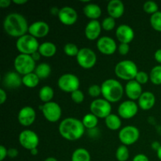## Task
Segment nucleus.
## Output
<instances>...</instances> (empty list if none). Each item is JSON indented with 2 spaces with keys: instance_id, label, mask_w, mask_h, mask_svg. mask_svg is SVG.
Segmentation results:
<instances>
[{
  "instance_id": "39",
  "label": "nucleus",
  "mask_w": 161,
  "mask_h": 161,
  "mask_svg": "<svg viewBox=\"0 0 161 161\" xmlns=\"http://www.w3.org/2000/svg\"><path fill=\"white\" fill-rule=\"evenodd\" d=\"M88 94L92 97H97L102 94V87L97 84H93L88 88Z\"/></svg>"
},
{
  "instance_id": "16",
  "label": "nucleus",
  "mask_w": 161,
  "mask_h": 161,
  "mask_svg": "<svg viewBox=\"0 0 161 161\" xmlns=\"http://www.w3.org/2000/svg\"><path fill=\"white\" fill-rule=\"evenodd\" d=\"M58 19L63 25L71 26L73 25L78 19L76 10L70 6H64L61 8L58 14Z\"/></svg>"
},
{
  "instance_id": "46",
  "label": "nucleus",
  "mask_w": 161,
  "mask_h": 161,
  "mask_svg": "<svg viewBox=\"0 0 161 161\" xmlns=\"http://www.w3.org/2000/svg\"><path fill=\"white\" fill-rule=\"evenodd\" d=\"M154 58H155L157 62L161 64V49H158L157 50H156L155 53H154Z\"/></svg>"
},
{
  "instance_id": "36",
  "label": "nucleus",
  "mask_w": 161,
  "mask_h": 161,
  "mask_svg": "<svg viewBox=\"0 0 161 161\" xmlns=\"http://www.w3.org/2000/svg\"><path fill=\"white\" fill-rule=\"evenodd\" d=\"M143 10L148 14H156L159 11V6L157 3H156L153 1H147L143 4Z\"/></svg>"
},
{
  "instance_id": "32",
  "label": "nucleus",
  "mask_w": 161,
  "mask_h": 161,
  "mask_svg": "<svg viewBox=\"0 0 161 161\" xmlns=\"http://www.w3.org/2000/svg\"><path fill=\"white\" fill-rule=\"evenodd\" d=\"M149 80L154 85H161V64L154 66L151 69Z\"/></svg>"
},
{
  "instance_id": "27",
  "label": "nucleus",
  "mask_w": 161,
  "mask_h": 161,
  "mask_svg": "<svg viewBox=\"0 0 161 161\" xmlns=\"http://www.w3.org/2000/svg\"><path fill=\"white\" fill-rule=\"evenodd\" d=\"M34 72L40 80L47 79L51 73V67L47 63H40L36 65Z\"/></svg>"
},
{
  "instance_id": "28",
  "label": "nucleus",
  "mask_w": 161,
  "mask_h": 161,
  "mask_svg": "<svg viewBox=\"0 0 161 161\" xmlns=\"http://www.w3.org/2000/svg\"><path fill=\"white\" fill-rule=\"evenodd\" d=\"M91 154L87 149L78 148L72 153L71 161H91Z\"/></svg>"
},
{
  "instance_id": "49",
  "label": "nucleus",
  "mask_w": 161,
  "mask_h": 161,
  "mask_svg": "<svg viewBox=\"0 0 161 161\" xmlns=\"http://www.w3.org/2000/svg\"><path fill=\"white\" fill-rule=\"evenodd\" d=\"M31 58H33V60H34V61H36V62L37 61H39V60L40 59V58H41V54H40V53H39V51L35 52V53H32V54H31Z\"/></svg>"
},
{
  "instance_id": "50",
  "label": "nucleus",
  "mask_w": 161,
  "mask_h": 161,
  "mask_svg": "<svg viewBox=\"0 0 161 161\" xmlns=\"http://www.w3.org/2000/svg\"><path fill=\"white\" fill-rule=\"evenodd\" d=\"M12 3L16 5H19V6H20V5H24L25 4V3H28V0H13Z\"/></svg>"
},
{
  "instance_id": "41",
  "label": "nucleus",
  "mask_w": 161,
  "mask_h": 161,
  "mask_svg": "<svg viewBox=\"0 0 161 161\" xmlns=\"http://www.w3.org/2000/svg\"><path fill=\"white\" fill-rule=\"evenodd\" d=\"M117 51L120 55L125 56V55H127V53H129V51H130V46H129V44L120 43L119 45V47H118Z\"/></svg>"
},
{
  "instance_id": "21",
  "label": "nucleus",
  "mask_w": 161,
  "mask_h": 161,
  "mask_svg": "<svg viewBox=\"0 0 161 161\" xmlns=\"http://www.w3.org/2000/svg\"><path fill=\"white\" fill-rule=\"evenodd\" d=\"M125 6L124 3L120 0H111L107 6V12L109 17L114 19H118L122 17L124 14Z\"/></svg>"
},
{
  "instance_id": "45",
  "label": "nucleus",
  "mask_w": 161,
  "mask_h": 161,
  "mask_svg": "<svg viewBox=\"0 0 161 161\" xmlns=\"http://www.w3.org/2000/svg\"><path fill=\"white\" fill-rule=\"evenodd\" d=\"M6 99H7V95H6V92L3 89H0V104L3 105L6 102Z\"/></svg>"
},
{
  "instance_id": "23",
  "label": "nucleus",
  "mask_w": 161,
  "mask_h": 161,
  "mask_svg": "<svg viewBox=\"0 0 161 161\" xmlns=\"http://www.w3.org/2000/svg\"><path fill=\"white\" fill-rule=\"evenodd\" d=\"M3 84L9 89H17L22 84V77L17 72H9L3 77Z\"/></svg>"
},
{
  "instance_id": "2",
  "label": "nucleus",
  "mask_w": 161,
  "mask_h": 161,
  "mask_svg": "<svg viewBox=\"0 0 161 161\" xmlns=\"http://www.w3.org/2000/svg\"><path fill=\"white\" fill-rule=\"evenodd\" d=\"M85 129L82 120L74 117L65 118L60 123L58 127L61 136L71 142L80 139L84 135Z\"/></svg>"
},
{
  "instance_id": "53",
  "label": "nucleus",
  "mask_w": 161,
  "mask_h": 161,
  "mask_svg": "<svg viewBox=\"0 0 161 161\" xmlns=\"http://www.w3.org/2000/svg\"><path fill=\"white\" fill-rule=\"evenodd\" d=\"M44 161H58V160H57L55 157H47V158L46 159V160Z\"/></svg>"
},
{
  "instance_id": "51",
  "label": "nucleus",
  "mask_w": 161,
  "mask_h": 161,
  "mask_svg": "<svg viewBox=\"0 0 161 161\" xmlns=\"http://www.w3.org/2000/svg\"><path fill=\"white\" fill-rule=\"evenodd\" d=\"M59 11H60V9H58L57 7H53V8H51V9H50V13H51V14H53V15L58 16Z\"/></svg>"
},
{
  "instance_id": "25",
  "label": "nucleus",
  "mask_w": 161,
  "mask_h": 161,
  "mask_svg": "<svg viewBox=\"0 0 161 161\" xmlns=\"http://www.w3.org/2000/svg\"><path fill=\"white\" fill-rule=\"evenodd\" d=\"M41 56L45 58H52L57 53V47L53 42H44L39 45V50Z\"/></svg>"
},
{
  "instance_id": "24",
  "label": "nucleus",
  "mask_w": 161,
  "mask_h": 161,
  "mask_svg": "<svg viewBox=\"0 0 161 161\" xmlns=\"http://www.w3.org/2000/svg\"><path fill=\"white\" fill-rule=\"evenodd\" d=\"M83 14L91 20H97L102 16V9L95 3H88L83 7Z\"/></svg>"
},
{
  "instance_id": "34",
  "label": "nucleus",
  "mask_w": 161,
  "mask_h": 161,
  "mask_svg": "<svg viewBox=\"0 0 161 161\" xmlns=\"http://www.w3.org/2000/svg\"><path fill=\"white\" fill-rule=\"evenodd\" d=\"M150 25L155 31L161 32V11L151 15Z\"/></svg>"
},
{
  "instance_id": "12",
  "label": "nucleus",
  "mask_w": 161,
  "mask_h": 161,
  "mask_svg": "<svg viewBox=\"0 0 161 161\" xmlns=\"http://www.w3.org/2000/svg\"><path fill=\"white\" fill-rule=\"evenodd\" d=\"M18 140L20 146L29 151L37 148L39 143V138L37 134L28 129L24 130L20 132Z\"/></svg>"
},
{
  "instance_id": "11",
  "label": "nucleus",
  "mask_w": 161,
  "mask_h": 161,
  "mask_svg": "<svg viewBox=\"0 0 161 161\" xmlns=\"http://www.w3.org/2000/svg\"><path fill=\"white\" fill-rule=\"evenodd\" d=\"M40 107L44 118L48 122L56 123L61 119V115H62V109L57 102H48Z\"/></svg>"
},
{
  "instance_id": "13",
  "label": "nucleus",
  "mask_w": 161,
  "mask_h": 161,
  "mask_svg": "<svg viewBox=\"0 0 161 161\" xmlns=\"http://www.w3.org/2000/svg\"><path fill=\"white\" fill-rule=\"evenodd\" d=\"M138 105L135 101H124L118 107V116L124 119L135 117L138 111Z\"/></svg>"
},
{
  "instance_id": "30",
  "label": "nucleus",
  "mask_w": 161,
  "mask_h": 161,
  "mask_svg": "<svg viewBox=\"0 0 161 161\" xmlns=\"http://www.w3.org/2000/svg\"><path fill=\"white\" fill-rule=\"evenodd\" d=\"M39 80L35 72H31L22 77V84L28 88H35L39 85Z\"/></svg>"
},
{
  "instance_id": "54",
  "label": "nucleus",
  "mask_w": 161,
  "mask_h": 161,
  "mask_svg": "<svg viewBox=\"0 0 161 161\" xmlns=\"http://www.w3.org/2000/svg\"><path fill=\"white\" fill-rule=\"evenodd\" d=\"M157 157L159 158V160L161 161V146L160 149H158V151L157 152Z\"/></svg>"
},
{
  "instance_id": "10",
  "label": "nucleus",
  "mask_w": 161,
  "mask_h": 161,
  "mask_svg": "<svg viewBox=\"0 0 161 161\" xmlns=\"http://www.w3.org/2000/svg\"><path fill=\"white\" fill-rule=\"evenodd\" d=\"M119 139L123 145L126 146H131L138 142L140 137V131L138 127L128 125L123 127L119 132Z\"/></svg>"
},
{
  "instance_id": "1",
  "label": "nucleus",
  "mask_w": 161,
  "mask_h": 161,
  "mask_svg": "<svg viewBox=\"0 0 161 161\" xmlns=\"http://www.w3.org/2000/svg\"><path fill=\"white\" fill-rule=\"evenodd\" d=\"M28 25L26 18L17 13L9 14L3 20V29L9 36L20 38L28 32Z\"/></svg>"
},
{
  "instance_id": "47",
  "label": "nucleus",
  "mask_w": 161,
  "mask_h": 161,
  "mask_svg": "<svg viewBox=\"0 0 161 161\" xmlns=\"http://www.w3.org/2000/svg\"><path fill=\"white\" fill-rule=\"evenodd\" d=\"M12 3V2L10 0H0V7L1 8H8L10 4Z\"/></svg>"
},
{
  "instance_id": "4",
  "label": "nucleus",
  "mask_w": 161,
  "mask_h": 161,
  "mask_svg": "<svg viewBox=\"0 0 161 161\" xmlns=\"http://www.w3.org/2000/svg\"><path fill=\"white\" fill-rule=\"evenodd\" d=\"M138 72L137 64L130 60L121 61L115 66V74L116 76L120 80L128 82L135 80Z\"/></svg>"
},
{
  "instance_id": "38",
  "label": "nucleus",
  "mask_w": 161,
  "mask_h": 161,
  "mask_svg": "<svg viewBox=\"0 0 161 161\" xmlns=\"http://www.w3.org/2000/svg\"><path fill=\"white\" fill-rule=\"evenodd\" d=\"M71 98H72V100L73 101V102H75V103L80 104L84 101V94L79 89L71 94Z\"/></svg>"
},
{
  "instance_id": "29",
  "label": "nucleus",
  "mask_w": 161,
  "mask_h": 161,
  "mask_svg": "<svg viewBox=\"0 0 161 161\" xmlns=\"http://www.w3.org/2000/svg\"><path fill=\"white\" fill-rule=\"evenodd\" d=\"M53 95H54V91H53V88H52L51 86H43L40 90H39V99H40L44 104L52 102Z\"/></svg>"
},
{
  "instance_id": "33",
  "label": "nucleus",
  "mask_w": 161,
  "mask_h": 161,
  "mask_svg": "<svg viewBox=\"0 0 161 161\" xmlns=\"http://www.w3.org/2000/svg\"><path fill=\"white\" fill-rule=\"evenodd\" d=\"M130 157L127 146L122 145L117 148L116 152V158L118 161H127Z\"/></svg>"
},
{
  "instance_id": "48",
  "label": "nucleus",
  "mask_w": 161,
  "mask_h": 161,
  "mask_svg": "<svg viewBox=\"0 0 161 161\" xmlns=\"http://www.w3.org/2000/svg\"><path fill=\"white\" fill-rule=\"evenodd\" d=\"M161 146L160 143L159 142H153L152 143V145H151V147H152V149H153V150L155 151H158V149H160Z\"/></svg>"
},
{
  "instance_id": "3",
  "label": "nucleus",
  "mask_w": 161,
  "mask_h": 161,
  "mask_svg": "<svg viewBox=\"0 0 161 161\" xmlns=\"http://www.w3.org/2000/svg\"><path fill=\"white\" fill-rule=\"evenodd\" d=\"M102 95L104 99L110 103H116L119 102L124 94V88L118 80L114 79H108L101 85Z\"/></svg>"
},
{
  "instance_id": "31",
  "label": "nucleus",
  "mask_w": 161,
  "mask_h": 161,
  "mask_svg": "<svg viewBox=\"0 0 161 161\" xmlns=\"http://www.w3.org/2000/svg\"><path fill=\"white\" fill-rule=\"evenodd\" d=\"M82 122H83L85 128L91 130V129L96 128L97 124H98V118L93 115L92 113H88L83 116Z\"/></svg>"
},
{
  "instance_id": "15",
  "label": "nucleus",
  "mask_w": 161,
  "mask_h": 161,
  "mask_svg": "<svg viewBox=\"0 0 161 161\" xmlns=\"http://www.w3.org/2000/svg\"><path fill=\"white\" fill-rule=\"evenodd\" d=\"M36 118V111L31 106H25L21 108L17 115L19 124L23 127H30L32 125Z\"/></svg>"
},
{
  "instance_id": "18",
  "label": "nucleus",
  "mask_w": 161,
  "mask_h": 161,
  "mask_svg": "<svg viewBox=\"0 0 161 161\" xmlns=\"http://www.w3.org/2000/svg\"><path fill=\"white\" fill-rule=\"evenodd\" d=\"M116 36L120 43L129 44L135 38V31L129 25H120L116 28Z\"/></svg>"
},
{
  "instance_id": "26",
  "label": "nucleus",
  "mask_w": 161,
  "mask_h": 161,
  "mask_svg": "<svg viewBox=\"0 0 161 161\" xmlns=\"http://www.w3.org/2000/svg\"><path fill=\"white\" fill-rule=\"evenodd\" d=\"M106 127L111 130H117L121 127V118L116 114H110L105 119Z\"/></svg>"
},
{
  "instance_id": "19",
  "label": "nucleus",
  "mask_w": 161,
  "mask_h": 161,
  "mask_svg": "<svg viewBox=\"0 0 161 161\" xmlns=\"http://www.w3.org/2000/svg\"><path fill=\"white\" fill-rule=\"evenodd\" d=\"M102 24L97 20H90L85 27V36L88 40L94 41L99 39L102 32Z\"/></svg>"
},
{
  "instance_id": "35",
  "label": "nucleus",
  "mask_w": 161,
  "mask_h": 161,
  "mask_svg": "<svg viewBox=\"0 0 161 161\" xmlns=\"http://www.w3.org/2000/svg\"><path fill=\"white\" fill-rule=\"evenodd\" d=\"M80 49L78 48L75 44L72 43V42H69L66 43L64 47V52L67 56L69 57H75L78 55Z\"/></svg>"
},
{
  "instance_id": "44",
  "label": "nucleus",
  "mask_w": 161,
  "mask_h": 161,
  "mask_svg": "<svg viewBox=\"0 0 161 161\" xmlns=\"http://www.w3.org/2000/svg\"><path fill=\"white\" fill-rule=\"evenodd\" d=\"M19 152L16 148H10L8 149V157L9 158H16L18 156Z\"/></svg>"
},
{
  "instance_id": "17",
  "label": "nucleus",
  "mask_w": 161,
  "mask_h": 161,
  "mask_svg": "<svg viewBox=\"0 0 161 161\" xmlns=\"http://www.w3.org/2000/svg\"><path fill=\"white\" fill-rule=\"evenodd\" d=\"M50 31V26L45 21H36L29 25L28 28V34L35 37L36 39H41L49 34Z\"/></svg>"
},
{
  "instance_id": "52",
  "label": "nucleus",
  "mask_w": 161,
  "mask_h": 161,
  "mask_svg": "<svg viewBox=\"0 0 161 161\" xmlns=\"http://www.w3.org/2000/svg\"><path fill=\"white\" fill-rule=\"evenodd\" d=\"M38 153H39V152H38L37 148H36V149H31V150L30 151V153H31L32 156H36L38 154Z\"/></svg>"
},
{
  "instance_id": "20",
  "label": "nucleus",
  "mask_w": 161,
  "mask_h": 161,
  "mask_svg": "<svg viewBox=\"0 0 161 161\" xmlns=\"http://www.w3.org/2000/svg\"><path fill=\"white\" fill-rule=\"evenodd\" d=\"M124 92L127 94V97L131 101L138 100L143 93L142 85L135 80L127 82L124 87Z\"/></svg>"
},
{
  "instance_id": "37",
  "label": "nucleus",
  "mask_w": 161,
  "mask_h": 161,
  "mask_svg": "<svg viewBox=\"0 0 161 161\" xmlns=\"http://www.w3.org/2000/svg\"><path fill=\"white\" fill-rule=\"evenodd\" d=\"M102 27L105 31H110L113 30L116 27V20L114 18L111 17H107L102 20Z\"/></svg>"
},
{
  "instance_id": "14",
  "label": "nucleus",
  "mask_w": 161,
  "mask_h": 161,
  "mask_svg": "<svg viewBox=\"0 0 161 161\" xmlns=\"http://www.w3.org/2000/svg\"><path fill=\"white\" fill-rule=\"evenodd\" d=\"M97 48L100 53L105 55H112L117 50L116 42L109 36H102L97 41Z\"/></svg>"
},
{
  "instance_id": "43",
  "label": "nucleus",
  "mask_w": 161,
  "mask_h": 161,
  "mask_svg": "<svg viewBox=\"0 0 161 161\" xmlns=\"http://www.w3.org/2000/svg\"><path fill=\"white\" fill-rule=\"evenodd\" d=\"M132 161H149V160L146 155H145V154H142V153H139V154H137L136 156L134 157Z\"/></svg>"
},
{
  "instance_id": "42",
  "label": "nucleus",
  "mask_w": 161,
  "mask_h": 161,
  "mask_svg": "<svg viewBox=\"0 0 161 161\" xmlns=\"http://www.w3.org/2000/svg\"><path fill=\"white\" fill-rule=\"evenodd\" d=\"M8 157V149L4 146H0V161H3Z\"/></svg>"
},
{
  "instance_id": "22",
  "label": "nucleus",
  "mask_w": 161,
  "mask_h": 161,
  "mask_svg": "<svg viewBox=\"0 0 161 161\" xmlns=\"http://www.w3.org/2000/svg\"><path fill=\"white\" fill-rule=\"evenodd\" d=\"M156 103V97L153 93L150 91H145L138 98V105L141 109L147 111L153 108Z\"/></svg>"
},
{
  "instance_id": "40",
  "label": "nucleus",
  "mask_w": 161,
  "mask_h": 161,
  "mask_svg": "<svg viewBox=\"0 0 161 161\" xmlns=\"http://www.w3.org/2000/svg\"><path fill=\"white\" fill-rule=\"evenodd\" d=\"M135 80L141 85L146 84L149 80V75H148L146 72H143V71H139L138 72V74H137Z\"/></svg>"
},
{
  "instance_id": "6",
  "label": "nucleus",
  "mask_w": 161,
  "mask_h": 161,
  "mask_svg": "<svg viewBox=\"0 0 161 161\" xmlns=\"http://www.w3.org/2000/svg\"><path fill=\"white\" fill-rule=\"evenodd\" d=\"M14 69L20 75H24L34 72L36 69V61L33 60L31 55L20 54L17 55L14 59Z\"/></svg>"
},
{
  "instance_id": "8",
  "label": "nucleus",
  "mask_w": 161,
  "mask_h": 161,
  "mask_svg": "<svg viewBox=\"0 0 161 161\" xmlns=\"http://www.w3.org/2000/svg\"><path fill=\"white\" fill-rule=\"evenodd\" d=\"M91 113L101 119H105L112 114V105L110 102L104 98H97L90 105Z\"/></svg>"
},
{
  "instance_id": "7",
  "label": "nucleus",
  "mask_w": 161,
  "mask_h": 161,
  "mask_svg": "<svg viewBox=\"0 0 161 161\" xmlns=\"http://www.w3.org/2000/svg\"><path fill=\"white\" fill-rule=\"evenodd\" d=\"M58 86L61 91L72 94L79 90L80 82L78 77L72 73H65L59 77L58 80Z\"/></svg>"
},
{
  "instance_id": "9",
  "label": "nucleus",
  "mask_w": 161,
  "mask_h": 161,
  "mask_svg": "<svg viewBox=\"0 0 161 161\" xmlns=\"http://www.w3.org/2000/svg\"><path fill=\"white\" fill-rule=\"evenodd\" d=\"M76 61L79 65L84 69H92L97 62V55L94 50L88 47L80 49Z\"/></svg>"
},
{
  "instance_id": "5",
  "label": "nucleus",
  "mask_w": 161,
  "mask_h": 161,
  "mask_svg": "<svg viewBox=\"0 0 161 161\" xmlns=\"http://www.w3.org/2000/svg\"><path fill=\"white\" fill-rule=\"evenodd\" d=\"M39 45L38 39L28 33L18 38L16 42V48L22 54L31 55L39 50Z\"/></svg>"
}]
</instances>
